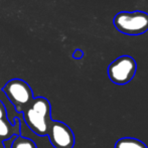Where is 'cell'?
Listing matches in <instances>:
<instances>
[{
    "mask_svg": "<svg viewBox=\"0 0 148 148\" xmlns=\"http://www.w3.org/2000/svg\"><path fill=\"white\" fill-rule=\"evenodd\" d=\"M26 125L38 136H47L51 121V106L45 97H34L31 103L22 112Z\"/></svg>",
    "mask_w": 148,
    "mask_h": 148,
    "instance_id": "obj_1",
    "label": "cell"
},
{
    "mask_svg": "<svg viewBox=\"0 0 148 148\" xmlns=\"http://www.w3.org/2000/svg\"><path fill=\"white\" fill-rule=\"evenodd\" d=\"M0 148H5V146H4V144H3V141L2 140H0Z\"/></svg>",
    "mask_w": 148,
    "mask_h": 148,
    "instance_id": "obj_11",
    "label": "cell"
},
{
    "mask_svg": "<svg viewBox=\"0 0 148 148\" xmlns=\"http://www.w3.org/2000/svg\"><path fill=\"white\" fill-rule=\"evenodd\" d=\"M47 136L55 148H74L75 146L74 132L62 121H51Z\"/></svg>",
    "mask_w": 148,
    "mask_h": 148,
    "instance_id": "obj_5",
    "label": "cell"
},
{
    "mask_svg": "<svg viewBox=\"0 0 148 148\" xmlns=\"http://www.w3.org/2000/svg\"><path fill=\"white\" fill-rule=\"evenodd\" d=\"M83 57H84V53H83V51H81V49H76V51H74V53H73V58L76 60H80V59H82Z\"/></svg>",
    "mask_w": 148,
    "mask_h": 148,
    "instance_id": "obj_10",
    "label": "cell"
},
{
    "mask_svg": "<svg viewBox=\"0 0 148 148\" xmlns=\"http://www.w3.org/2000/svg\"><path fill=\"white\" fill-rule=\"evenodd\" d=\"M137 70L136 60L130 56H122L108 66V77L116 85H126L134 78Z\"/></svg>",
    "mask_w": 148,
    "mask_h": 148,
    "instance_id": "obj_4",
    "label": "cell"
},
{
    "mask_svg": "<svg viewBox=\"0 0 148 148\" xmlns=\"http://www.w3.org/2000/svg\"><path fill=\"white\" fill-rule=\"evenodd\" d=\"M21 123L18 118L10 122L7 118H0V140L5 141L12 137L19 136Z\"/></svg>",
    "mask_w": 148,
    "mask_h": 148,
    "instance_id": "obj_6",
    "label": "cell"
},
{
    "mask_svg": "<svg viewBox=\"0 0 148 148\" xmlns=\"http://www.w3.org/2000/svg\"><path fill=\"white\" fill-rule=\"evenodd\" d=\"M115 148H147V146L139 139L123 137L115 143Z\"/></svg>",
    "mask_w": 148,
    "mask_h": 148,
    "instance_id": "obj_7",
    "label": "cell"
},
{
    "mask_svg": "<svg viewBox=\"0 0 148 148\" xmlns=\"http://www.w3.org/2000/svg\"><path fill=\"white\" fill-rule=\"evenodd\" d=\"M2 91L13 104L18 113H22L34 98L30 86L21 79H12L8 81Z\"/></svg>",
    "mask_w": 148,
    "mask_h": 148,
    "instance_id": "obj_3",
    "label": "cell"
},
{
    "mask_svg": "<svg viewBox=\"0 0 148 148\" xmlns=\"http://www.w3.org/2000/svg\"><path fill=\"white\" fill-rule=\"evenodd\" d=\"M0 118H7V111L1 100H0Z\"/></svg>",
    "mask_w": 148,
    "mask_h": 148,
    "instance_id": "obj_9",
    "label": "cell"
},
{
    "mask_svg": "<svg viewBox=\"0 0 148 148\" xmlns=\"http://www.w3.org/2000/svg\"><path fill=\"white\" fill-rule=\"evenodd\" d=\"M113 22L115 27L124 34L139 35L148 30V14L143 11L119 12Z\"/></svg>",
    "mask_w": 148,
    "mask_h": 148,
    "instance_id": "obj_2",
    "label": "cell"
},
{
    "mask_svg": "<svg viewBox=\"0 0 148 148\" xmlns=\"http://www.w3.org/2000/svg\"><path fill=\"white\" fill-rule=\"evenodd\" d=\"M11 148H37V146L35 142H33L31 139L19 135V136L14 137Z\"/></svg>",
    "mask_w": 148,
    "mask_h": 148,
    "instance_id": "obj_8",
    "label": "cell"
}]
</instances>
